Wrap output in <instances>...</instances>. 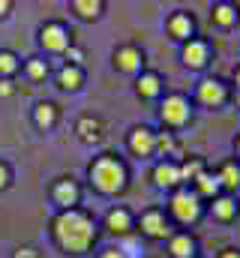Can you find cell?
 Returning a JSON list of instances; mask_svg holds the SVG:
<instances>
[{
    "mask_svg": "<svg viewBox=\"0 0 240 258\" xmlns=\"http://www.w3.org/2000/svg\"><path fill=\"white\" fill-rule=\"evenodd\" d=\"M33 120H36L39 129H51L57 123V105L54 102H39L36 111H33Z\"/></svg>",
    "mask_w": 240,
    "mask_h": 258,
    "instance_id": "2e32d148",
    "label": "cell"
},
{
    "mask_svg": "<svg viewBox=\"0 0 240 258\" xmlns=\"http://www.w3.org/2000/svg\"><path fill=\"white\" fill-rule=\"evenodd\" d=\"M153 183L162 186V189H171L180 183V165L171 162V159H162L156 168H153Z\"/></svg>",
    "mask_w": 240,
    "mask_h": 258,
    "instance_id": "30bf717a",
    "label": "cell"
},
{
    "mask_svg": "<svg viewBox=\"0 0 240 258\" xmlns=\"http://www.w3.org/2000/svg\"><path fill=\"white\" fill-rule=\"evenodd\" d=\"M171 213L177 216L180 222H195V219L201 216V201H198V195L189 192V189L174 192V198H171Z\"/></svg>",
    "mask_w": 240,
    "mask_h": 258,
    "instance_id": "277c9868",
    "label": "cell"
},
{
    "mask_svg": "<svg viewBox=\"0 0 240 258\" xmlns=\"http://www.w3.org/2000/svg\"><path fill=\"white\" fill-rule=\"evenodd\" d=\"M192 30H195V24H192V18H189V12H174L171 18H168V33L180 39V42H189L192 39Z\"/></svg>",
    "mask_w": 240,
    "mask_h": 258,
    "instance_id": "7c38bea8",
    "label": "cell"
},
{
    "mask_svg": "<svg viewBox=\"0 0 240 258\" xmlns=\"http://www.w3.org/2000/svg\"><path fill=\"white\" fill-rule=\"evenodd\" d=\"M54 240L60 243V249L72 252V255H81L93 246L96 240V222L90 213L72 207V210H63L57 219H54Z\"/></svg>",
    "mask_w": 240,
    "mask_h": 258,
    "instance_id": "6da1fadb",
    "label": "cell"
},
{
    "mask_svg": "<svg viewBox=\"0 0 240 258\" xmlns=\"http://www.w3.org/2000/svg\"><path fill=\"white\" fill-rule=\"evenodd\" d=\"M9 6H12L9 0H0V15H6V12H9Z\"/></svg>",
    "mask_w": 240,
    "mask_h": 258,
    "instance_id": "e575fe53",
    "label": "cell"
},
{
    "mask_svg": "<svg viewBox=\"0 0 240 258\" xmlns=\"http://www.w3.org/2000/svg\"><path fill=\"white\" fill-rule=\"evenodd\" d=\"M66 57H69V66H78L84 60V51L81 48H66Z\"/></svg>",
    "mask_w": 240,
    "mask_h": 258,
    "instance_id": "f1b7e54d",
    "label": "cell"
},
{
    "mask_svg": "<svg viewBox=\"0 0 240 258\" xmlns=\"http://www.w3.org/2000/svg\"><path fill=\"white\" fill-rule=\"evenodd\" d=\"M234 78H237V87H240V66H237V72H234Z\"/></svg>",
    "mask_w": 240,
    "mask_h": 258,
    "instance_id": "d590c367",
    "label": "cell"
},
{
    "mask_svg": "<svg viewBox=\"0 0 240 258\" xmlns=\"http://www.w3.org/2000/svg\"><path fill=\"white\" fill-rule=\"evenodd\" d=\"M129 150L135 156H150L156 150V132L147 126H135L129 132Z\"/></svg>",
    "mask_w": 240,
    "mask_h": 258,
    "instance_id": "ba28073f",
    "label": "cell"
},
{
    "mask_svg": "<svg viewBox=\"0 0 240 258\" xmlns=\"http://www.w3.org/2000/svg\"><path fill=\"white\" fill-rule=\"evenodd\" d=\"M90 183L105 195H114L126 186V168L114 153H105L99 156L93 165H90Z\"/></svg>",
    "mask_w": 240,
    "mask_h": 258,
    "instance_id": "7a4b0ae2",
    "label": "cell"
},
{
    "mask_svg": "<svg viewBox=\"0 0 240 258\" xmlns=\"http://www.w3.org/2000/svg\"><path fill=\"white\" fill-rule=\"evenodd\" d=\"M57 81H60L63 90H78V87L84 84V72H81L78 66H63L60 75H57Z\"/></svg>",
    "mask_w": 240,
    "mask_h": 258,
    "instance_id": "ac0fdd59",
    "label": "cell"
},
{
    "mask_svg": "<svg viewBox=\"0 0 240 258\" xmlns=\"http://www.w3.org/2000/svg\"><path fill=\"white\" fill-rule=\"evenodd\" d=\"M18 69V57L9 51H0V75H12Z\"/></svg>",
    "mask_w": 240,
    "mask_h": 258,
    "instance_id": "484cf974",
    "label": "cell"
},
{
    "mask_svg": "<svg viewBox=\"0 0 240 258\" xmlns=\"http://www.w3.org/2000/svg\"><path fill=\"white\" fill-rule=\"evenodd\" d=\"M99 258H126V255H123V249H105Z\"/></svg>",
    "mask_w": 240,
    "mask_h": 258,
    "instance_id": "1f68e13d",
    "label": "cell"
},
{
    "mask_svg": "<svg viewBox=\"0 0 240 258\" xmlns=\"http://www.w3.org/2000/svg\"><path fill=\"white\" fill-rule=\"evenodd\" d=\"M75 129L84 141H99L102 138V120H96V117H81Z\"/></svg>",
    "mask_w": 240,
    "mask_h": 258,
    "instance_id": "ffe728a7",
    "label": "cell"
},
{
    "mask_svg": "<svg viewBox=\"0 0 240 258\" xmlns=\"http://www.w3.org/2000/svg\"><path fill=\"white\" fill-rule=\"evenodd\" d=\"M213 21L222 24V27H231V24L237 21V6H231V3H216V6H213Z\"/></svg>",
    "mask_w": 240,
    "mask_h": 258,
    "instance_id": "7402d4cb",
    "label": "cell"
},
{
    "mask_svg": "<svg viewBox=\"0 0 240 258\" xmlns=\"http://www.w3.org/2000/svg\"><path fill=\"white\" fill-rule=\"evenodd\" d=\"M168 252L174 258H195V240L189 234H174L168 243Z\"/></svg>",
    "mask_w": 240,
    "mask_h": 258,
    "instance_id": "9a60e30c",
    "label": "cell"
},
{
    "mask_svg": "<svg viewBox=\"0 0 240 258\" xmlns=\"http://www.w3.org/2000/svg\"><path fill=\"white\" fill-rule=\"evenodd\" d=\"M210 60V45L204 39H189L183 42V63L189 69H201V66Z\"/></svg>",
    "mask_w": 240,
    "mask_h": 258,
    "instance_id": "9c48e42d",
    "label": "cell"
},
{
    "mask_svg": "<svg viewBox=\"0 0 240 258\" xmlns=\"http://www.w3.org/2000/svg\"><path fill=\"white\" fill-rule=\"evenodd\" d=\"M195 183H198V195H210V198H216L219 189H222L219 174H207V171H201V174L195 177Z\"/></svg>",
    "mask_w": 240,
    "mask_h": 258,
    "instance_id": "d6986e66",
    "label": "cell"
},
{
    "mask_svg": "<svg viewBox=\"0 0 240 258\" xmlns=\"http://www.w3.org/2000/svg\"><path fill=\"white\" fill-rule=\"evenodd\" d=\"M39 42L45 45V51H66L69 48V30L63 24H45L39 30Z\"/></svg>",
    "mask_w": 240,
    "mask_h": 258,
    "instance_id": "52a82bcc",
    "label": "cell"
},
{
    "mask_svg": "<svg viewBox=\"0 0 240 258\" xmlns=\"http://www.w3.org/2000/svg\"><path fill=\"white\" fill-rule=\"evenodd\" d=\"M141 231H144L147 237H156V240H162V237H168V234H171L165 213H162V210H156V207H150V210H144V213H141Z\"/></svg>",
    "mask_w": 240,
    "mask_h": 258,
    "instance_id": "5b68a950",
    "label": "cell"
},
{
    "mask_svg": "<svg viewBox=\"0 0 240 258\" xmlns=\"http://www.w3.org/2000/svg\"><path fill=\"white\" fill-rule=\"evenodd\" d=\"M72 12H78L81 18H96L102 12L99 0H72Z\"/></svg>",
    "mask_w": 240,
    "mask_h": 258,
    "instance_id": "603a6c76",
    "label": "cell"
},
{
    "mask_svg": "<svg viewBox=\"0 0 240 258\" xmlns=\"http://www.w3.org/2000/svg\"><path fill=\"white\" fill-rule=\"evenodd\" d=\"M234 213H237L234 198H228V195H216V198H213V216H216V219L225 222V219H231Z\"/></svg>",
    "mask_w": 240,
    "mask_h": 258,
    "instance_id": "44dd1931",
    "label": "cell"
},
{
    "mask_svg": "<svg viewBox=\"0 0 240 258\" xmlns=\"http://www.w3.org/2000/svg\"><path fill=\"white\" fill-rule=\"evenodd\" d=\"M219 258H240V252H237V249H225Z\"/></svg>",
    "mask_w": 240,
    "mask_h": 258,
    "instance_id": "836d02e7",
    "label": "cell"
},
{
    "mask_svg": "<svg viewBox=\"0 0 240 258\" xmlns=\"http://www.w3.org/2000/svg\"><path fill=\"white\" fill-rule=\"evenodd\" d=\"M9 93H12V84L3 78V81H0V96H9Z\"/></svg>",
    "mask_w": 240,
    "mask_h": 258,
    "instance_id": "d6a6232c",
    "label": "cell"
},
{
    "mask_svg": "<svg viewBox=\"0 0 240 258\" xmlns=\"http://www.w3.org/2000/svg\"><path fill=\"white\" fill-rule=\"evenodd\" d=\"M198 99H201L204 105L219 108V105L228 99V87H225V81H219V78H204V81L198 84Z\"/></svg>",
    "mask_w": 240,
    "mask_h": 258,
    "instance_id": "8992f818",
    "label": "cell"
},
{
    "mask_svg": "<svg viewBox=\"0 0 240 258\" xmlns=\"http://www.w3.org/2000/svg\"><path fill=\"white\" fill-rule=\"evenodd\" d=\"M6 186H9V168L0 162V189H6Z\"/></svg>",
    "mask_w": 240,
    "mask_h": 258,
    "instance_id": "4dcf8cb0",
    "label": "cell"
},
{
    "mask_svg": "<svg viewBox=\"0 0 240 258\" xmlns=\"http://www.w3.org/2000/svg\"><path fill=\"white\" fill-rule=\"evenodd\" d=\"M78 186L72 183V180H57V186H54V201L63 204L66 210H72L75 204H78Z\"/></svg>",
    "mask_w": 240,
    "mask_h": 258,
    "instance_id": "5bb4252c",
    "label": "cell"
},
{
    "mask_svg": "<svg viewBox=\"0 0 240 258\" xmlns=\"http://www.w3.org/2000/svg\"><path fill=\"white\" fill-rule=\"evenodd\" d=\"M144 63V54H141V48H135V45H123L114 51V66L123 69V72H138Z\"/></svg>",
    "mask_w": 240,
    "mask_h": 258,
    "instance_id": "8fae6325",
    "label": "cell"
},
{
    "mask_svg": "<svg viewBox=\"0 0 240 258\" xmlns=\"http://www.w3.org/2000/svg\"><path fill=\"white\" fill-rule=\"evenodd\" d=\"M204 171V165H201V159H192V162H183L180 165V180H195L198 174Z\"/></svg>",
    "mask_w": 240,
    "mask_h": 258,
    "instance_id": "d4e9b609",
    "label": "cell"
},
{
    "mask_svg": "<svg viewBox=\"0 0 240 258\" xmlns=\"http://www.w3.org/2000/svg\"><path fill=\"white\" fill-rule=\"evenodd\" d=\"M135 90H138L141 99H153V96H159V93H162V78H159V72H141Z\"/></svg>",
    "mask_w": 240,
    "mask_h": 258,
    "instance_id": "4fadbf2b",
    "label": "cell"
},
{
    "mask_svg": "<svg viewBox=\"0 0 240 258\" xmlns=\"http://www.w3.org/2000/svg\"><path fill=\"white\" fill-rule=\"evenodd\" d=\"M219 180H222V186H228V189H240V168L234 165V162L222 165V171H219Z\"/></svg>",
    "mask_w": 240,
    "mask_h": 258,
    "instance_id": "cb8c5ba5",
    "label": "cell"
},
{
    "mask_svg": "<svg viewBox=\"0 0 240 258\" xmlns=\"http://www.w3.org/2000/svg\"><path fill=\"white\" fill-rule=\"evenodd\" d=\"M189 114H192V108H189V99H186L183 93H171V96H165L162 111H159V117H162L165 126H183V123L189 120Z\"/></svg>",
    "mask_w": 240,
    "mask_h": 258,
    "instance_id": "3957f363",
    "label": "cell"
},
{
    "mask_svg": "<svg viewBox=\"0 0 240 258\" xmlns=\"http://www.w3.org/2000/svg\"><path fill=\"white\" fill-rule=\"evenodd\" d=\"M234 147H237V156H240V138H237V141H234Z\"/></svg>",
    "mask_w": 240,
    "mask_h": 258,
    "instance_id": "8d00e7d4",
    "label": "cell"
},
{
    "mask_svg": "<svg viewBox=\"0 0 240 258\" xmlns=\"http://www.w3.org/2000/svg\"><path fill=\"white\" fill-rule=\"evenodd\" d=\"M108 228L114 231V234H126L129 228H132V213L129 210H123V207H114L111 213H108Z\"/></svg>",
    "mask_w": 240,
    "mask_h": 258,
    "instance_id": "e0dca14e",
    "label": "cell"
},
{
    "mask_svg": "<svg viewBox=\"0 0 240 258\" xmlns=\"http://www.w3.org/2000/svg\"><path fill=\"white\" fill-rule=\"evenodd\" d=\"M27 75H30L33 81L45 78V75H48V63H45V60H27Z\"/></svg>",
    "mask_w": 240,
    "mask_h": 258,
    "instance_id": "4316f807",
    "label": "cell"
},
{
    "mask_svg": "<svg viewBox=\"0 0 240 258\" xmlns=\"http://www.w3.org/2000/svg\"><path fill=\"white\" fill-rule=\"evenodd\" d=\"M15 258H39V252H36V249H30V246H21V249L15 252Z\"/></svg>",
    "mask_w": 240,
    "mask_h": 258,
    "instance_id": "f546056e",
    "label": "cell"
},
{
    "mask_svg": "<svg viewBox=\"0 0 240 258\" xmlns=\"http://www.w3.org/2000/svg\"><path fill=\"white\" fill-rule=\"evenodd\" d=\"M174 147V138L165 132V135H156V150H171Z\"/></svg>",
    "mask_w": 240,
    "mask_h": 258,
    "instance_id": "83f0119b",
    "label": "cell"
}]
</instances>
